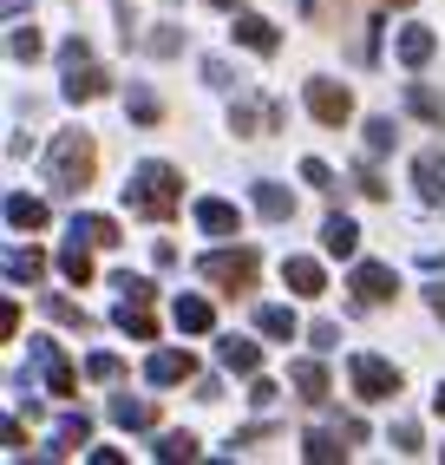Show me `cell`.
Here are the masks:
<instances>
[{
  "mask_svg": "<svg viewBox=\"0 0 445 465\" xmlns=\"http://www.w3.org/2000/svg\"><path fill=\"white\" fill-rule=\"evenodd\" d=\"M124 203H132V216H144V223H171L183 210V171L164 164V158H144L132 171V183H124Z\"/></svg>",
  "mask_w": 445,
  "mask_h": 465,
  "instance_id": "obj_1",
  "label": "cell"
},
{
  "mask_svg": "<svg viewBox=\"0 0 445 465\" xmlns=\"http://www.w3.org/2000/svg\"><path fill=\"white\" fill-rule=\"evenodd\" d=\"M46 177L59 197H85L92 177H99V144H92L85 132H59L53 151H46Z\"/></svg>",
  "mask_w": 445,
  "mask_h": 465,
  "instance_id": "obj_2",
  "label": "cell"
},
{
  "mask_svg": "<svg viewBox=\"0 0 445 465\" xmlns=\"http://www.w3.org/2000/svg\"><path fill=\"white\" fill-rule=\"evenodd\" d=\"M197 275L210 289H222V295H249V289H256V275H262V256L249 250V242H236V250H210L197 262Z\"/></svg>",
  "mask_w": 445,
  "mask_h": 465,
  "instance_id": "obj_3",
  "label": "cell"
},
{
  "mask_svg": "<svg viewBox=\"0 0 445 465\" xmlns=\"http://www.w3.org/2000/svg\"><path fill=\"white\" fill-rule=\"evenodd\" d=\"M347 387H354V400L380 407V400L400 393V367H393L387 354H347Z\"/></svg>",
  "mask_w": 445,
  "mask_h": 465,
  "instance_id": "obj_4",
  "label": "cell"
},
{
  "mask_svg": "<svg viewBox=\"0 0 445 465\" xmlns=\"http://www.w3.org/2000/svg\"><path fill=\"white\" fill-rule=\"evenodd\" d=\"M302 99H308V112H314V125H328V132H341L347 118H354V92H347L341 79H308Z\"/></svg>",
  "mask_w": 445,
  "mask_h": 465,
  "instance_id": "obj_5",
  "label": "cell"
},
{
  "mask_svg": "<svg viewBox=\"0 0 445 465\" xmlns=\"http://www.w3.org/2000/svg\"><path fill=\"white\" fill-rule=\"evenodd\" d=\"M230 132H236V138H269V132H282V99L236 92V105H230Z\"/></svg>",
  "mask_w": 445,
  "mask_h": 465,
  "instance_id": "obj_6",
  "label": "cell"
},
{
  "mask_svg": "<svg viewBox=\"0 0 445 465\" xmlns=\"http://www.w3.org/2000/svg\"><path fill=\"white\" fill-rule=\"evenodd\" d=\"M347 289H354V302H361V308H387V302L400 295V275H393L387 262H354Z\"/></svg>",
  "mask_w": 445,
  "mask_h": 465,
  "instance_id": "obj_7",
  "label": "cell"
},
{
  "mask_svg": "<svg viewBox=\"0 0 445 465\" xmlns=\"http://www.w3.org/2000/svg\"><path fill=\"white\" fill-rule=\"evenodd\" d=\"M34 367H40V381L53 400H73L79 393V374H73V361L59 354V341H34Z\"/></svg>",
  "mask_w": 445,
  "mask_h": 465,
  "instance_id": "obj_8",
  "label": "cell"
},
{
  "mask_svg": "<svg viewBox=\"0 0 445 465\" xmlns=\"http://www.w3.org/2000/svg\"><path fill=\"white\" fill-rule=\"evenodd\" d=\"M144 381L151 387H183V381H197V354L190 348H157L144 361Z\"/></svg>",
  "mask_w": 445,
  "mask_h": 465,
  "instance_id": "obj_9",
  "label": "cell"
},
{
  "mask_svg": "<svg viewBox=\"0 0 445 465\" xmlns=\"http://www.w3.org/2000/svg\"><path fill=\"white\" fill-rule=\"evenodd\" d=\"M190 216H197L203 236H242V210H236L230 197H197V203H190Z\"/></svg>",
  "mask_w": 445,
  "mask_h": 465,
  "instance_id": "obj_10",
  "label": "cell"
},
{
  "mask_svg": "<svg viewBox=\"0 0 445 465\" xmlns=\"http://www.w3.org/2000/svg\"><path fill=\"white\" fill-rule=\"evenodd\" d=\"M282 282H289V295H302V302H321L328 295V269L314 256H289L282 262Z\"/></svg>",
  "mask_w": 445,
  "mask_h": 465,
  "instance_id": "obj_11",
  "label": "cell"
},
{
  "mask_svg": "<svg viewBox=\"0 0 445 465\" xmlns=\"http://www.w3.org/2000/svg\"><path fill=\"white\" fill-rule=\"evenodd\" d=\"M105 92H112V73H105V66H92V59L66 66V99H73V105H92V99H105Z\"/></svg>",
  "mask_w": 445,
  "mask_h": 465,
  "instance_id": "obj_12",
  "label": "cell"
},
{
  "mask_svg": "<svg viewBox=\"0 0 445 465\" xmlns=\"http://www.w3.org/2000/svg\"><path fill=\"white\" fill-rule=\"evenodd\" d=\"M289 387H295V400H302V407H328V367L321 361H295L289 367Z\"/></svg>",
  "mask_w": 445,
  "mask_h": 465,
  "instance_id": "obj_13",
  "label": "cell"
},
{
  "mask_svg": "<svg viewBox=\"0 0 445 465\" xmlns=\"http://www.w3.org/2000/svg\"><path fill=\"white\" fill-rule=\"evenodd\" d=\"M230 34L249 46V53H262V59H275L282 53V34H275V20H262V14H236V26Z\"/></svg>",
  "mask_w": 445,
  "mask_h": 465,
  "instance_id": "obj_14",
  "label": "cell"
},
{
  "mask_svg": "<svg viewBox=\"0 0 445 465\" xmlns=\"http://www.w3.org/2000/svg\"><path fill=\"white\" fill-rule=\"evenodd\" d=\"M412 183H420L426 203H445V144H432V151L412 158Z\"/></svg>",
  "mask_w": 445,
  "mask_h": 465,
  "instance_id": "obj_15",
  "label": "cell"
},
{
  "mask_svg": "<svg viewBox=\"0 0 445 465\" xmlns=\"http://www.w3.org/2000/svg\"><path fill=\"white\" fill-rule=\"evenodd\" d=\"M393 53H400V66H406V73H420L426 59L439 53V34H432V26H400V40H393Z\"/></svg>",
  "mask_w": 445,
  "mask_h": 465,
  "instance_id": "obj_16",
  "label": "cell"
},
{
  "mask_svg": "<svg viewBox=\"0 0 445 465\" xmlns=\"http://www.w3.org/2000/svg\"><path fill=\"white\" fill-rule=\"evenodd\" d=\"M92 250H99V242H85L79 230H66V250H59V275H66L73 289H85V282H92Z\"/></svg>",
  "mask_w": 445,
  "mask_h": 465,
  "instance_id": "obj_17",
  "label": "cell"
},
{
  "mask_svg": "<svg viewBox=\"0 0 445 465\" xmlns=\"http://www.w3.org/2000/svg\"><path fill=\"white\" fill-rule=\"evenodd\" d=\"M85 440H92V413H59L53 420V459H66V452H85Z\"/></svg>",
  "mask_w": 445,
  "mask_h": 465,
  "instance_id": "obj_18",
  "label": "cell"
},
{
  "mask_svg": "<svg viewBox=\"0 0 445 465\" xmlns=\"http://www.w3.org/2000/svg\"><path fill=\"white\" fill-rule=\"evenodd\" d=\"M249 203H256V216H269V223H289V216H295V191H289V183H256V191H249Z\"/></svg>",
  "mask_w": 445,
  "mask_h": 465,
  "instance_id": "obj_19",
  "label": "cell"
},
{
  "mask_svg": "<svg viewBox=\"0 0 445 465\" xmlns=\"http://www.w3.org/2000/svg\"><path fill=\"white\" fill-rule=\"evenodd\" d=\"M216 361L230 367V374H262V348H256V341H242V334H222L216 341Z\"/></svg>",
  "mask_w": 445,
  "mask_h": 465,
  "instance_id": "obj_20",
  "label": "cell"
},
{
  "mask_svg": "<svg viewBox=\"0 0 445 465\" xmlns=\"http://www.w3.org/2000/svg\"><path fill=\"white\" fill-rule=\"evenodd\" d=\"M321 250L341 256V262H347V256H361V230H354V216H341V210L328 216V223H321Z\"/></svg>",
  "mask_w": 445,
  "mask_h": 465,
  "instance_id": "obj_21",
  "label": "cell"
},
{
  "mask_svg": "<svg viewBox=\"0 0 445 465\" xmlns=\"http://www.w3.org/2000/svg\"><path fill=\"white\" fill-rule=\"evenodd\" d=\"M171 322H177L183 334H210V328H216V308H210L203 295H177V302H171Z\"/></svg>",
  "mask_w": 445,
  "mask_h": 465,
  "instance_id": "obj_22",
  "label": "cell"
},
{
  "mask_svg": "<svg viewBox=\"0 0 445 465\" xmlns=\"http://www.w3.org/2000/svg\"><path fill=\"white\" fill-rule=\"evenodd\" d=\"M256 334H269V341H295L302 322H295L289 302H262V308H256Z\"/></svg>",
  "mask_w": 445,
  "mask_h": 465,
  "instance_id": "obj_23",
  "label": "cell"
},
{
  "mask_svg": "<svg viewBox=\"0 0 445 465\" xmlns=\"http://www.w3.org/2000/svg\"><path fill=\"white\" fill-rule=\"evenodd\" d=\"M112 426H124V432H144V426H157V407L151 400H132V393H112Z\"/></svg>",
  "mask_w": 445,
  "mask_h": 465,
  "instance_id": "obj_24",
  "label": "cell"
},
{
  "mask_svg": "<svg viewBox=\"0 0 445 465\" xmlns=\"http://www.w3.org/2000/svg\"><path fill=\"white\" fill-rule=\"evenodd\" d=\"M0 269H7V282H40V275H46V256L34 250V242H14V250L0 256Z\"/></svg>",
  "mask_w": 445,
  "mask_h": 465,
  "instance_id": "obj_25",
  "label": "cell"
},
{
  "mask_svg": "<svg viewBox=\"0 0 445 465\" xmlns=\"http://www.w3.org/2000/svg\"><path fill=\"white\" fill-rule=\"evenodd\" d=\"M341 440H347V432H321V426H314V432H302V459H308V465H341V459H347Z\"/></svg>",
  "mask_w": 445,
  "mask_h": 465,
  "instance_id": "obj_26",
  "label": "cell"
},
{
  "mask_svg": "<svg viewBox=\"0 0 445 465\" xmlns=\"http://www.w3.org/2000/svg\"><path fill=\"white\" fill-rule=\"evenodd\" d=\"M7 230H20V236L46 230V203H40V197H26V191H14V197H7Z\"/></svg>",
  "mask_w": 445,
  "mask_h": 465,
  "instance_id": "obj_27",
  "label": "cell"
},
{
  "mask_svg": "<svg viewBox=\"0 0 445 465\" xmlns=\"http://www.w3.org/2000/svg\"><path fill=\"white\" fill-rule=\"evenodd\" d=\"M112 322H118L124 334H132V341H157V322H151V302H132V295H124Z\"/></svg>",
  "mask_w": 445,
  "mask_h": 465,
  "instance_id": "obj_28",
  "label": "cell"
},
{
  "mask_svg": "<svg viewBox=\"0 0 445 465\" xmlns=\"http://www.w3.org/2000/svg\"><path fill=\"white\" fill-rule=\"evenodd\" d=\"M406 112H412V118H426V125H439V132H445V99H439L432 85H420V79H412V85H406Z\"/></svg>",
  "mask_w": 445,
  "mask_h": 465,
  "instance_id": "obj_29",
  "label": "cell"
},
{
  "mask_svg": "<svg viewBox=\"0 0 445 465\" xmlns=\"http://www.w3.org/2000/svg\"><path fill=\"white\" fill-rule=\"evenodd\" d=\"M73 230H79L85 242H99V250H118V242H124L118 223H112V216H99V210H79V216H73Z\"/></svg>",
  "mask_w": 445,
  "mask_h": 465,
  "instance_id": "obj_30",
  "label": "cell"
},
{
  "mask_svg": "<svg viewBox=\"0 0 445 465\" xmlns=\"http://www.w3.org/2000/svg\"><path fill=\"white\" fill-rule=\"evenodd\" d=\"M46 315L59 322V328H79V334H92L99 322H92V308H79L73 295H46Z\"/></svg>",
  "mask_w": 445,
  "mask_h": 465,
  "instance_id": "obj_31",
  "label": "cell"
},
{
  "mask_svg": "<svg viewBox=\"0 0 445 465\" xmlns=\"http://www.w3.org/2000/svg\"><path fill=\"white\" fill-rule=\"evenodd\" d=\"M124 112H132L138 125H157V118H164V99H157L151 85H132V92H124Z\"/></svg>",
  "mask_w": 445,
  "mask_h": 465,
  "instance_id": "obj_32",
  "label": "cell"
},
{
  "mask_svg": "<svg viewBox=\"0 0 445 465\" xmlns=\"http://www.w3.org/2000/svg\"><path fill=\"white\" fill-rule=\"evenodd\" d=\"M151 452L164 459V465H177V459H197V432H164V440H157Z\"/></svg>",
  "mask_w": 445,
  "mask_h": 465,
  "instance_id": "obj_33",
  "label": "cell"
},
{
  "mask_svg": "<svg viewBox=\"0 0 445 465\" xmlns=\"http://www.w3.org/2000/svg\"><path fill=\"white\" fill-rule=\"evenodd\" d=\"M393 118H367V158H387V151H393Z\"/></svg>",
  "mask_w": 445,
  "mask_h": 465,
  "instance_id": "obj_34",
  "label": "cell"
},
{
  "mask_svg": "<svg viewBox=\"0 0 445 465\" xmlns=\"http://www.w3.org/2000/svg\"><path fill=\"white\" fill-rule=\"evenodd\" d=\"M302 183H308V191H321V197H334V191H341L334 171H328L321 158H302Z\"/></svg>",
  "mask_w": 445,
  "mask_h": 465,
  "instance_id": "obj_35",
  "label": "cell"
},
{
  "mask_svg": "<svg viewBox=\"0 0 445 465\" xmlns=\"http://www.w3.org/2000/svg\"><path fill=\"white\" fill-rule=\"evenodd\" d=\"M85 381H99V387L124 381V361H118V354H92V361H85Z\"/></svg>",
  "mask_w": 445,
  "mask_h": 465,
  "instance_id": "obj_36",
  "label": "cell"
},
{
  "mask_svg": "<svg viewBox=\"0 0 445 465\" xmlns=\"http://www.w3.org/2000/svg\"><path fill=\"white\" fill-rule=\"evenodd\" d=\"M7 53H14V59H40V53H46V40L34 34V26H14V34H7Z\"/></svg>",
  "mask_w": 445,
  "mask_h": 465,
  "instance_id": "obj_37",
  "label": "cell"
},
{
  "mask_svg": "<svg viewBox=\"0 0 445 465\" xmlns=\"http://www.w3.org/2000/svg\"><path fill=\"white\" fill-rule=\"evenodd\" d=\"M144 53L171 59V53H183V34H177V26H157V34H144Z\"/></svg>",
  "mask_w": 445,
  "mask_h": 465,
  "instance_id": "obj_38",
  "label": "cell"
},
{
  "mask_svg": "<svg viewBox=\"0 0 445 465\" xmlns=\"http://www.w3.org/2000/svg\"><path fill=\"white\" fill-rule=\"evenodd\" d=\"M354 191H361V197H373V203H380V197H387V183H380V171H373V158H367V164H354Z\"/></svg>",
  "mask_w": 445,
  "mask_h": 465,
  "instance_id": "obj_39",
  "label": "cell"
},
{
  "mask_svg": "<svg viewBox=\"0 0 445 465\" xmlns=\"http://www.w3.org/2000/svg\"><path fill=\"white\" fill-rule=\"evenodd\" d=\"M308 348H314V354H334V348H341V328H334V322H314V328H308Z\"/></svg>",
  "mask_w": 445,
  "mask_h": 465,
  "instance_id": "obj_40",
  "label": "cell"
},
{
  "mask_svg": "<svg viewBox=\"0 0 445 465\" xmlns=\"http://www.w3.org/2000/svg\"><path fill=\"white\" fill-rule=\"evenodd\" d=\"M393 452H406V459H412V452H426V446H420V426H412V420L393 426Z\"/></svg>",
  "mask_w": 445,
  "mask_h": 465,
  "instance_id": "obj_41",
  "label": "cell"
},
{
  "mask_svg": "<svg viewBox=\"0 0 445 465\" xmlns=\"http://www.w3.org/2000/svg\"><path fill=\"white\" fill-rule=\"evenodd\" d=\"M203 85H216V92H230V85H236V73L222 66V59H203Z\"/></svg>",
  "mask_w": 445,
  "mask_h": 465,
  "instance_id": "obj_42",
  "label": "cell"
},
{
  "mask_svg": "<svg viewBox=\"0 0 445 465\" xmlns=\"http://www.w3.org/2000/svg\"><path fill=\"white\" fill-rule=\"evenodd\" d=\"M275 393H282L275 381H262V374H249V400H256V407H275Z\"/></svg>",
  "mask_w": 445,
  "mask_h": 465,
  "instance_id": "obj_43",
  "label": "cell"
},
{
  "mask_svg": "<svg viewBox=\"0 0 445 465\" xmlns=\"http://www.w3.org/2000/svg\"><path fill=\"white\" fill-rule=\"evenodd\" d=\"M59 59H66V66H79V59H92V46H85V40H79V34H73V40H66V46H59Z\"/></svg>",
  "mask_w": 445,
  "mask_h": 465,
  "instance_id": "obj_44",
  "label": "cell"
},
{
  "mask_svg": "<svg viewBox=\"0 0 445 465\" xmlns=\"http://www.w3.org/2000/svg\"><path fill=\"white\" fill-rule=\"evenodd\" d=\"M7 452H14V459H20V452H26V426H20V413H14V420H7Z\"/></svg>",
  "mask_w": 445,
  "mask_h": 465,
  "instance_id": "obj_45",
  "label": "cell"
},
{
  "mask_svg": "<svg viewBox=\"0 0 445 465\" xmlns=\"http://www.w3.org/2000/svg\"><path fill=\"white\" fill-rule=\"evenodd\" d=\"M0 334H7V341L20 334V302H7V308H0Z\"/></svg>",
  "mask_w": 445,
  "mask_h": 465,
  "instance_id": "obj_46",
  "label": "cell"
},
{
  "mask_svg": "<svg viewBox=\"0 0 445 465\" xmlns=\"http://www.w3.org/2000/svg\"><path fill=\"white\" fill-rule=\"evenodd\" d=\"M426 308H432V315L445 322V282H432V289H426Z\"/></svg>",
  "mask_w": 445,
  "mask_h": 465,
  "instance_id": "obj_47",
  "label": "cell"
},
{
  "mask_svg": "<svg viewBox=\"0 0 445 465\" xmlns=\"http://www.w3.org/2000/svg\"><path fill=\"white\" fill-rule=\"evenodd\" d=\"M432 413H439V420H445V381H439V393H432Z\"/></svg>",
  "mask_w": 445,
  "mask_h": 465,
  "instance_id": "obj_48",
  "label": "cell"
},
{
  "mask_svg": "<svg viewBox=\"0 0 445 465\" xmlns=\"http://www.w3.org/2000/svg\"><path fill=\"white\" fill-rule=\"evenodd\" d=\"M210 7H222V14H236V7H242V0H210Z\"/></svg>",
  "mask_w": 445,
  "mask_h": 465,
  "instance_id": "obj_49",
  "label": "cell"
},
{
  "mask_svg": "<svg viewBox=\"0 0 445 465\" xmlns=\"http://www.w3.org/2000/svg\"><path fill=\"white\" fill-rule=\"evenodd\" d=\"M387 7H412V0H387Z\"/></svg>",
  "mask_w": 445,
  "mask_h": 465,
  "instance_id": "obj_50",
  "label": "cell"
}]
</instances>
